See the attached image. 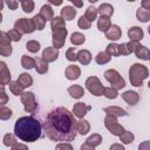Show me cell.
<instances>
[{"label": "cell", "instance_id": "1", "mask_svg": "<svg viewBox=\"0 0 150 150\" xmlns=\"http://www.w3.org/2000/svg\"><path fill=\"white\" fill-rule=\"evenodd\" d=\"M76 122L73 112L64 107L53 109L46 116L42 128L47 137L57 142H70L77 135Z\"/></svg>", "mask_w": 150, "mask_h": 150}, {"label": "cell", "instance_id": "2", "mask_svg": "<svg viewBox=\"0 0 150 150\" xmlns=\"http://www.w3.org/2000/svg\"><path fill=\"white\" fill-rule=\"evenodd\" d=\"M14 135L23 142H35L42 135V125L33 116H22L15 121Z\"/></svg>", "mask_w": 150, "mask_h": 150}, {"label": "cell", "instance_id": "3", "mask_svg": "<svg viewBox=\"0 0 150 150\" xmlns=\"http://www.w3.org/2000/svg\"><path fill=\"white\" fill-rule=\"evenodd\" d=\"M149 69L146 66L141 63H134L129 68V80L134 87H142L143 81L148 79Z\"/></svg>", "mask_w": 150, "mask_h": 150}, {"label": "cell", "instance_id": "4", "mask_svg": "<svg viewBox=\"0 0 150 150\" xmlns=\"http://www.w3.org/2000/svg\"><path fill=\"white\" fill-rule=\"evenodd\" d=\"M104 79L111 84V87L116 90H120L125 87V81L121 76V74L116 69H108L104 71Z\"/></svg>", "mask_w": 150, "mask_h": 150}, {"label": "cell", "instance_id": "5", "mask_svg": "<svg viewBox=\"0 0 150 150\" xmlns=\"http://www.w3.org/2000/svg\"><path fill=\"white\" fill-rule=\"evenodd\" d=\"M86 88L88 89V91L91 95H94L96 97L102 96L104 93V89H105V87H103V84L101 83V81L97 76H89L86 80Z\"/></svg>", "mask_w": 150, "mask_h": 150}, {"label": "cell", "instance_id": "6", "mask_svg": "<svg viewBox=\"0 0 150 150\" xmlns=\"http://www.w3.org/2000/svg\"><path fill=\"white\" fill-rule=\"evenodd\" d=\"M21 103L23 104L25 111L26 112H30V114H35L36 109H38V103L35 101V95L32 91H23L22 95L20 96Z\"/></svg>", "mask_w": 150, "mask_h": 150}, {"label": "cell", "instance_id": "7", "mask_svg": "<svg viewBox=\"0 0 150 150\" xmlns=\"http://www.w3.org/2000/svg\"><path fill=\"white\" fill-rule=\"evenodd\" d=\"M104 125L109 130V132L111 135H114V136H118L120 137L125 131V129L118 123L117 118L116 117H112V116H105V118H104Z\"/></svg>", "mask_w": 150, "mask_h": 150}, {"label": "cell", "instance_id": "8", "mask_svg": "<svg viewBox=\"0 0 150 150\" xmlns=\"http://www.w3.org/2000/svg\"><path fill=\"white\" fill-rule=\"evenodd\" d=\"M14 28L21 34H30L35 30V27L32 22V19L20 18L14 22Z\"/></svg>", "mask_w": 150, "mask_h": 150}, {"label": "cell", "instance_id": "9", "mask_svg": "<svg viewBox=\"0 0 150 150\" xmlns=\"http://www.w3.org/2000/svg\"><path fill=\"white\" fill-rule=\"evenodd\" d=\"M52 42H53V47L56 48V49H60L64 46V41H66V38L68 35V30L66 27L63 28H60V29H56L54 32H52Z\"/></svg>", "mask_w": 150, "mask_h": 150}, {"label": "cell", "instance_id": "10", "mask_svg": "<svg viewBox=\"0 0 150 150\" xmlns=\"http://www.w3.org/2000/svg\"><path fill=\"white\" fill-rule=\"evenodd\" d=\"M90 109H91V107H90V105H87L84 102H77V103H75L74 107H73V115H74L75 117L82 120V118L87 115V112H88Z\"/></svg>", "mask_w": 150, "mask_h": 150}, {"label": "cell", "instance_id": "11", "mask_svg": "<svg viewBox=\"0 0 150 150\" xmlns=\"http://www.w3.org/2000/svg\"><path fill=\"white\" fill-rule=\"evenodd\" d=\"M12 81H11V71L7 67V64L1 61L0 62V84L1 87H5L7 84H9Z\"/></svg>", "mask_w": 150, "mask_h": 150}, {"label": "cell", "instance_id": "12", "mask_svg": "<svg viewBox=\"0 0 150 150\" xmlns=\"http://www.w3.org/2000/svg\"><path fill=\"white\" fill-rule=\"evenodd\" d=\"M46 62H54L59 57V49L54 47H46L42 50V56H41Z\"/></svg>", "mask_w": 150, "mask_h": 150}, {"label": "cell", "instance_id": "13", "mask_svg": "<svg viewBox=\"0 0 150 150\" xmlns=\"http://www.w3.org/2000/svg\"><path fill=\"white\" fill-rule=\"evenodd\" d=\"M64 76L66 79L70 80V81H75L81 76V69L79 66L75 64H69L64 69Z\"/></svg>", "mask_w": 150, "mask_h": 150}, {"label": "cell", "instance_id": "14", "mask_svg": "<svg viewBox=\"0 0 150 150\" xmlns=\"http://www.w3.org/2000/svg\"><path fill=\"white\" fill-rule=\"evenodd\" d=\"M103 111L105 112V116H112V117H122V116H128L127 110H124L121 107L117 105H110L103 109Z\"/></svg>", "mask_w": 150, "mask_h": 150}, {"label": "cell", "instance_id": "15", "mask_svg": "<svg viewBox=\"0 0 150 150\" xmlns=\"http://www.w3.org/2000/svg\"><path fill=\"white\" fill-rule=\"evenodd\" d=\"M128 38L130 39V41L138 42L144 38V32H143V29L141 27L134 26V27L128 29Z\"/></svg>", "mask_w": 150, "mask_h": 150}, {"label": "cell", "instance_id": "16", "mask_svg": "<svg viewBox=\"0 0 150 150\" xmlns=\"http://www.w3.org/2000/svg\"><path fill=\"white\" fill-rule=\"evenodd\" d=\"M105 38L110 41H117L122 38V29L117 25H111L108 32H105Z\"/></svg>", "mask_w": 150, "mask_h": 150}, {"label": "cell", "instance_id": "17", "mask_svg": "<svg viewBox=\"0 0 150 150\" xmlns=\"http://www.w3.org/2000/svg\"><path fill=\"white\" fill-rule=\"evenodd\" d=\"M122 98L129 104V105H136L139 101V94L134 90H127L122 94Z\"/></svg>", "mask_w": 150, "mask_h": 150}, {"label": "cell", "instance_id": "18", "mask_svg": "<svg viewBox=\"0 0 150 150\" xmlns=\"http://www.w3.org/2000/svg\"><path fill=\"white\" fill-rule=\"evenodd\" d=\"M137 45H138V42H134V41L121 43L120 45V55H129L131 53H135Z\"/></svg>", "mask_w": 150, "mask_h": 150}, {"label": "cell", "instance_id": "19", "mask_svg": "<svg viewBox=\"0 0 150 150\" xmlns=\"http://www.w3.org/2000/svg\"><path fill=\"white\" fill-rule=\"evenodd\" d=\"M75 15H76V9L73 6H64V7H62V9L60 12V16L67 21L74 20Z\"/></svg>", "mask_w": 150, "mask_h": 150}, {"label": "cell", "instance_id": "20", "mask_svg": "<svg viewBox=\"0 0 150 150\" xmlns=\"http://www.w3.org/2000/svg\"><path fill=\"white\" fill-rule=\"evenodd\" d=\"M135 55L137 59H141V60H150V49L143 45H137L136 49H135Z\"/></svg>", "mask_w": 150, "mask_h": 150}, {"label": "cell", "instance_id": "21", "mask_svg": "<svg viewBox=\"0 0 150 150\" xmlns=\"http://www.w3.org/2000/svg\"><path fill=\"white\" fill-rule=\"evenodd\" d=\"M93 60V55L88 49H81L77 53V61L83 64V66H88Z\"/></svg>", "mask_w": 150, "mask_h": 150}, {"label": "cell", "instance_id": "22", "mask_svg": "<svg viewBox=\"0 0 150 150\" xmlns=\"http://www.w3.org/2000/svg\"><path fill=\"white\" fill-rule=\"evenodd\" d=\"M46 21H52L55 16H54V11L52 8V6L49 4H46L43 5L41 8H40V13H39Z\"/></svg>", "mask_w": 150, "mask_h": 150}, {"label": "cell", "instance_id": "23", "mask_svg": "<svg viewBox=\"0 0 150 150\" xmlns=\"http://www.w3.org/2000/svg\"><path fill=\"white\" fill-rule=\"evenodd\" d=\"M16 81L22 87V89H26V88H28L33 84V77L28 73H21Z\"/></svg>", "mask_w": 150, "mask_h": 150}, {"label": "cell", "instance_id": "24", "mask_svg": "<svg viewBox=\"0 0 150 150\" xmlns=\"http://www.w3.org/2000/svg\"><path fill=\"white\" fill-rule=\"evenodd\" d=\"M68 94L73 97V98H81L83 95H84V89L83 87L79 86V84H73L70 87H68L67 89Z\"/></svg>", "mask_w": 150, "mask_h": 150}, {"label": "cell", "instance_id": "25", "mask_svg": "<svg viewBox=\"0 0 150 150\" xmlns=\"http://www.w3.org/2000/svg\"><path fill=\"white\" fill-rule=\"evenodd\" d=\"M97 12L101 16H107V18H110L112 14H114V7L108 4V2H104V4H101L100 7L97 8Z\"/></svg>", "mask_w": 150, "mask_h": 150}, {"label": "cell", "instance_id": "26", "mask_svg": "<svg viewBox=\"0 0 150 150\" xmlns=\"http://www.w3.org/2000/svg\"><path fill=\"white\" fill-rule=\"evenodd\" d=\"M111 27V21H110V18H107V16H100L97 19V28L98 30L101 32H108L109 28Z\"/></svg>", "mask_w": 150, "mask_h": 150}, {"label": "cell", "instance_id": "27", "mask_svg": "<svg viewBox=\"0 0 150 150\" xmlns=\"http://www.w3.org/2000/svg\"><path fill=\"white\" fill-rule=\"evenodd\" d=\"M76 129H77V134L84 136L90 130V123L87 120H80L76 122Z\"/></svg>", "mask_w": 150, "mask_h": 150}, {"label": "cell", "instance_id": "28", "mask_svg": "<svg viewBox=\"0 0 150 150\" xmlns=\"http://www.w3.org/2000/svg\"><path fill=\"white\" fill-rule=\"evenodd\" d=\"M35 70L39 74H46L48 71V62H46L42 57L35 59Z\"/></svg>", "mask_w": 150, "mask_h": 150}, {"label": "cell", "instance_id": "29", "mask_svg": "<svg viewBox=\"0 0 150 150\" xmlns=\"http://www.w3.org/2000/svg\"><path fill=\"white\" fill-rule=\"evenodd\" d=\"M136 18H137L138 21L145 23V22H148V21L150 20V11L139 7V8L136 11Z\"/></svg>", "mask_w": 150, "mask_h": 150}, {"label": "cell", "instance_id": "30", "mask_svg": "<svg viewBox=\"0 0 150 150\" xmlns=\"http://www.w3.org/2000/svg\"><path fill=\"white\" fill-rule=\"evenodd\" d=\"M84 41H86V36L80 32H74L70 35V42L74 46H81L84 43Z\"/></svg>", "mask_w": 150, "mask_h": 150}, {"label": "cell", "instance_id": "31", "mask_svg": "<svg viewBox=\"0 0 150 150\" xmlns=\"http://www.w3.org/2000/svg\"><path fill=\"white\" fill-rule=\"evenodd\" d=\"M21 66L27 70L35 68V59H33L32 56H28V55H22L21 56Z\"/></svg>", "mask_w": 150, "mask_h": 150}, {"label": "cell", "instance_id": "32", "mask_svg": "<svg viewBox=\"0 0 150 150\" xmlns=\"http://www.w3.org/2000/svg\"><path fill=\"white\" fill-rule=\"evenodd\" d=\"M32 22H33L35 29L42 30V29L46 27V22H47V21H46L40 14H36V15H34V16L32 18Z\"/></svg>", "mask_w": 150, "mask_h": 150}, {"label": "cell", "instance_id": "33", "mask_svg": "<svg viewBox=\"0 0 150 150\" xmlns=\"http://www.w3.org/2000/svg\"><path fill=\"white\" fill-rule=\"evenodd\" d=\"M86 143L91 145V146H94V148H96L97 145H100L102 143V136L100 134H93L86 139Z\"/></svg>", "mask_w": 150, "mask_h": 150}, {"label": "cell", "instance_id": "34", "mask_svg": "<svg viewBox=\"0 0 150 150\" xmlns=\"http://www.w3.org/2000/svg\"><path fill=\"white\" fill-rule=\"evenodd\" d=\"M110 60H111V56L107 52H100L95 56V61L97 64H105V63L110 62Z\"/></svg>", "mask_w": 150, "mask_h": 150}, {"label": "cell", "instance_id": "35", "mask_svg": "<svg viewBox=\"0 0 150 150\" xmlns=\"http://www.w3.org/2000/svg\"><path fill=\"white\" fill-rule=\"evenodd\" d=\"M66 27L64 26V20L61 18V16H55L52 21H50V28H52V32L56 30V29H60V28H63Z\"/></svg>", "mask_w": 150, "mask_h": 150}, {"label": "cell", "instance_id": "36", "mask_svg": "<svg viewBox=\"0 0 150 150\" xmlns=\"http://www.w3.org/2000/svg\"><path fill=\"white\" fill-rule=\"evenodd\" d=\"M8 86H9V90H11V93H12L13 95H15V96H21V95H22L23 89H22V87L18 83V81H12Z\"/></svg>", "mask_w": 150, "mask_h": 150}, {"label": "cell", "instance_id": "37", "mask_svg": "<svg viewBox=\"0 0 150 150\" xmlns=\"http://www.w3.org/2000/svg\"><path fill=\"white\" fill-rule=\"evenodd\" d=\"M16 136L14 135V134H6L5 136H4V138H2V144L5 145V146H13L14 144H16L18 142H16V138H15Z\"/></svg>", "mask_w": 150, "mask_h": 150}, {"label": "cell", "instance_id": "38", "mask_svg": "<svg viewBox=\"0 0 150 150\" xmlns=\"http://www.w3.org/2000/svg\"><path fill=\"white\" fill-rule=\"evenodd\" d=\"M97 14H98V12H97V8H95V7H93V6H90V7H88L87 9H86V13L83 14L90 22H93L94 20H96L97 19Z\"/></svg>", "mask_w": 150, "mask_h": 150}, {"label": "cell", "instance_id": "39", "mask_svg": "<svg viewBox=\"0 0 150 150\" xmlns=\"http://www.w3.org/2000/svg\"><path fill=\"white\" fill-rule=\"evenodd\" d=\"M105 52L110 56H120V45H117L115 42H111V43H109L107 46Z\"/></svg>", "mask_w": 150, "mask_h": 150}, {"label": "cell", "instance_id": "40", "mask_svg": "<svg viewBox=\"0 0 150 150\" xmlns=\"http://www.w3.org/2000/svg\"><path fill=\"white\" fill-rule=\"evenodd\" d=\"M134 139H135L134 134H132L131 131H128V130H125V131L120 136V141H121L123 144H131V143L134 142Z\"/></svg>", "mask_w": 150, "mask_h": 150}, {"label": "cell", "instance_id": "41", "mask_svg": "<svg viewBox=\"0 0 150 150\" xmlns=\"http://www.w3.org/2000/svg\"><path fill=\"white\" fill-rule=\"evenodd\" d=\"M40 42L39 41H36V40H29V41H27V43H26V48H27V50L28 52H30V53H38L39 50H40Z\"/></svg>", "mask_w": 150, "mask_h": 150}, {"label": "cell", "instance_id": "42", "mask_svg": "<svg viewBox=\"0 0 150 150\" xmlns=\"http://www.w3.org/2000/svg\"><path fill=\"white\" fill-rule=\"evenodd\" d=\"M34 7H35V4L32 0H23V1H21V8H22V11L25 13H32Z\"/></svg>", "mask_w": 150, "mask_h": 150}, {"label": "cell", "instance_id": "43", "mask_svg": "<svg viewBox=\"0 0 150 150\" xmlns=\"http://www.w3.org/2000/svg\"><path fill=\"white\" fill-rule=\"evenodd\" d=\"M12 115H13V111L9 109V108H7V107H1L0 108V120L1 121H7V120H9L11 117H12Z\"/></svg>", "mask_w": 150, "mask_h": 150}, {"label": "cell", "instance_id": "44", "mask_svg": "<svg viewBox=\"0 0 150 150\" xmlns=\"http://www.w3.org/2000/svg\"><path fill=\"white\" fill-rule=\"evenodd\" d=\"M77 26L81 29H89L91 27V22L84 15H81L80 19H79V21H77Z\"/></svg>", "mask_w": 150, "mask_h": 150}, {"label": "cell", "instance_id": "45", "mask_svg": "<svg viewBox=\"0 0 150 150\" xmlns=\"http://www.w3.org/2000/svg\"><path fill=\"white\" fill-rule=\"evenodd\" d=\"M103 95H104L107 98H109V100H115V98H117V96H118V91H117L116 89H114L112 87H108V88L104 89Z\"/></svg>", "mask_w": 150, "mask_h": 150}, {"label": "cell", "instance_id": "46", "mask_svg": "<svg viewBox=\"0 0 150 150\" xmlns=\"http://www.w3.org/2000/svg\"><path fill=\"white\" fill-rule=\"evenodd\" d=\"M66 59L70 62H74V61H77V53L75 52V48L74 47H69L67 50H66Z\"/></svg>", "mask_w": 150, "mask_h": 150}, {"label": "cell", "instance_id": "47", "mask_svg": "<svg viewBox=\"0 0 150 150\" xmlns=\"http://www.w3.org/2000/svg\"><path fill=\"white\" fill-rule=\"evenodd\" d=\"M7 34L9 35V38H11V40L12 41H14V42H19L20 40H21V33L20 32H18L15 28H13V29H9L8 32H7Z\"/></svg>", "mask_w": 150, "mask_h": 150}, {"label": "cell", "instance_id": "48", "mask_svg": "<svg viewBox=\"0 0 150 150\" xmlns=\"http://www.w3.org/2000/svg\"><path fill=\"white\" fill-rule=\"evenodd\" d=\"M55 150H74V148L69 142H60L56 144Z\"/></svg>", "mask_w": 150, "mask_h": 150}, {"label": "cell", "instance_id": "49", "mask_svg": "<svg viewBox=\"0 0 150 150\" xmlns=\"http://www.w3.org/2000/svg\"><path fill=\"white\" fill-rule=\"evenodd\" d=\"M13 49L12 46H6V47H0V54L1 56H9L12 54Z\"/></svg>", "mask_w": 150, "mask_h": 150}, {"label": "cell", "instance_id": "50", "mask_svg": "<svg viewBox=\"0 0 150 150\" xmlns=\"http://www.w3.org/2000/svg\"><path fill=\"white\" fill-rule=\"evenodd\" d=\"M0 96H1L0 97V104H1V107H4L7 103V101H8V96H7L4 87H1V94H0Z\"/></svg>", "mask_w": 150, "mask_h": 150}, {"label": "cell", "instance_id": "51", "mask_svg": "<svg viewBox=\"0 0 150 150\" xmlns=\"http://www.w3.org/2000/svg\"><path fill=\"white\" fill-rule=\"evenodd\" d=\"M6 5L8 6V8H9V9L15 11V9L18 8V6H19V2H18V1H15V0H9V1H6Z\"/></svg>", "mask_w": 150, "mask_h": 150}, {"label": "cell", "instance_id": "52", "mask_svg": "<svg viewBox=\"0 0 150 150\" xmlns=\"http://www.w3.org/2000/svg\"><path fill=\"white\" fill-rule=\"evenodd\" d=\"M11 149H12V150H29L28 146H27L26 144H23V143H16V144H14Z\"/></svg>", "mask_w": 150, "mask_h": 150}, {"label": "cell", "instance_id": "53", "mask_svg": "<svg viewBox=\"0 0 150 150\" xmlns=\"http://www.w3.org/2000/svg\"><path fill=\"white\" fill-rule=\"evenodd\" d=\"M138 150H150V139L139 143V145H138Z\"/></svg>", "mask_w": 150, "mask_h": 150}, {"label": "cell", "instance_id": "54", "mask_svg": "<svg viewBox=\"0 0 150 150\" xmlns=\"http://www.w3.org/2000/svg\"><path fill=\"white\" fill-rule=\"evenodd\" d=\"M109 150H125V148L121 143H114V144L110 145Z\"/></svg>", "mask_w": 150, "mask_h": 150}, {"label": "cell", "instance_id": "55", "mask_svg": "<svg viewBox=\"0 0 150 150\" xmlns=\"http://www.w3.org/2000/svg\"><path fill=\"white\" fill-rule=\"evenodd\" d=\"M141 7L144 8V9H149L150 11V0H142Z\"/></svg>", "mask_w": 150, "mask_h": 150}, {"label": "cell", "instance_id": "56", "mask_svg": "<svg viewBox=\"0 0 150 150\" xmlns=\"http://www.w3.org/2000/svg\"><path fill=\"white\" fill-rule=\"evenodd\" d=\"M81 150H95V148L91 146V145H89V144H87V143H83L81 145Z\"/></svg>", "mask_w": 150, "mask_h": 150}, {"label": "cell", "instance_id": "57", "mask_svg": "<svg viewBox=\"0 0 150 150\" xmlns=\"http://www.w3.org/2000/svg\"><path fill=\"white\" fill-rule=\"evenodd\" d=\"M71 4L75 6V7H79L81 8L83 6V1H76V0H71Z\"/></svg>", "mask_w": 150, "mask_h": 150}, {"label": "cell", "instance_id": "58", "mask_svg": "<svg viewBox=\"0 0 150 150\" xmlns=\"http://www.w3.org/2000/svg\"><path fill=\"white\" fill-rule=\"evenodd\" d=\"M49 5H55V6L62 5V0H57V1H53V0H50V1H49Z\"/></svg>", "mask_w": 150, "mask_h": 150}, {"label": "cell", "instance_id": "59", "mask_svg": "<svg viewBox=\"0 0 150 150\" xmlns=\"http://www.w3.org/2000/svg\"><path fill=\"white\" fill-rule=\"evenodd\" d=\"M89 2H90V4H95V2H96V0H89Z\"/></svg>", "mask_w": 150, "mask_h": 150}, {"label": "cell", "instance_id": "60", "mask_svg": "<svg viewBox=\"0 0 150 150\" xmlns=\"http://www.w3.org/2000/svg\"><path fill=\"white\" fill-rule=\"evenodd\" d=\"M148 33H149V35H150V26L148 27Z\"/></svg>", "mask_w": 150, "mask_h": 150}, {"label": "cell", "instance_id": "61", "mask_svg": "<svg viewBox=\"0 0 150 150\" xmlns=\"http://www.w3.org/2000/svg\"><path fill=\"white\" fill-rule=\"evenodd\" d=\"M148 87H149V89H150V81L148 82Z\"/></svg>", "mask_w": 150, "mask_h": 150}, {"label": "cell", "instance_id": "62", "mask_svg": "<svg viewBox=\"0 0 150 150\" xmlns=\"http://www.w3.org/2000/svg\"><path fill=\"white\" fill-rule=\"evenodd\" d=\"M149 61H150V60H149Z\"/></svg>", "mask_w": 150, "mask_h": 150}]
</instances>
